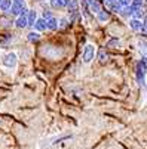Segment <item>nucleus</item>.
<instances>
[{"label":"nucleus","instance_id":"1","mask_svg":"<svg viewBox=\"0 0 147 149\" xmlns=\"http://www.w3.org/2000/svg\"><path fill=\"white\" fill-rule=\"evenodd\" d=\"M27 12H28V8H27L25 0H12V6L8 13L12 16H18L21 13H27Z\"/></svg>","mask_w":147,"mask_h":149},{"label":"nucleus","instance_id":"2","mask_svg":"<svg viewBox=\"0 0 147 149\" xmlns=\"http://www.w3.org/2000/svg\"><path fill=\"white\" fill-rule=\"evenodd\" d=\"M95 55H97V50H95V46L88 43L85 47H83V52H82V59L85 63H91L94 59H95Z\"/></svg>","mask_w":147,"mask_h":149},{"label":"nucleus","instance_id":"3","mask_svg":"<svg viewBox=\"0 0 147 149\" xmlns=\"http://www.w3.org/2000/svg\"><path fill=\"white\" fill-rule=\"evenodd\" d=\"M16 62H18V55L15 52H9L3 56L2 59V63H3V67L6 68H15L16 67Z\"/></svg>","mask_w":147,"mask_h":149},{"label":"nucleus","instance_id":"4","mask_svg":"<svg viewBox=\"0 0 147 149\" xmlns=\"http://www.w3.org/2000/svg\"><path fill=\"white\" fill-rule=\"evenodd\" d=\"M128 27H129V30L134 31V33H141V30H143V19L131 16L129 21H128Z\"/></svg>","mask_w":147,"mask_h":149},{"label":"nucleus","instance_id":"5","mask_svg":"<svg viewBox=\"0 0 147 149\" xmlns=\"http://www.w3.org/2000/svg\"><path fill=\"white\" fill-rule=\"evenodd\" d=\"M13 25L18 28V30H24L25 27H28V22H27V13H21L16 16V19L13 21Z\"/></svg>","mask_w":147,"mask_h":149},{"label":"nucleus","instance_id":"6","mask_svg":"<svg viewBox=\"0 0 147 149\" xmlns=\"http://www.w3.org/2000/svg\"><path fill=\"white\" fill-rule=\"evenodd\" d=\"M33 28H34V31H37V33L46 31V30H48V27H46V19H45L43 16H42V18H37L36 22H34V25H33Z\"/></svg>","mask_w":147,"mask_h":149},{"label":"nucleus","instance_id":"7","mask_svg":"<svg viewBox=\"0 0 147 149\" xmlns=\"http://www.w3.org/2000/svg\"><path fill=\"white\" fill-rule=\"evenodd\" d=\"M71 0H49V5L52 9H64L69 6Z\"/></svg>","mask_w":147,"mask_h":149},{"label":"nucleus","instance_id":"8","mask_svg":"<svg viewBox=\"0 0 147 149\" xmlns=\"http://www.w3.org/2000/svg\"><path fill=\"white\" fill-rule=\"evenodd\" d=\"M131 6V10H132V16L134 18H143L144 16V5H129Z\"/></svg>","mask_w":147,"mask_h":149},{"label":"nucleus","instance_id":"9","mask_svg":"<svg viewBox=\"0 0 147 149\" xmlns=\"http://www.w3.org/2000/svg\"><path fill=\"white\" fill-rule=\"evenodd\" d=\"M95 16H97V19L100 21V22H107V21L110 19V12H109L106 8H102Z\"/></svg>","mask_w":147,"mask_h":149},{"label":"nucleus","instance_id":"10","mask_svg":"<svg viewBox=\"0 0 147 149\" xmlns=\"http://www.w3.org/2000/svg\"><path fill=\"white\" fill-rule=\"evenodd\" d=\"M135 70L137 71H141L144 74H147V56H143L141 59H138L137 65H135Z\"/></svg>","mask_w":147,"mask_h":149},{"label":"nucleus","instance_id":"11","mask_svg":"<svg viewBox=\"0 0 147 149\" xmlns=\"http://www.w3.org/2000/svg\"><path fill=\"white\" fill-rule=\"evenodd\" d=\"M37 18H39V16H37V12H36L34 9H28V12H27V22H28V27H33V25H34V22H36Z\"/></svg>","mask_w":147,"mask_h":149},{"label":"nucleus","instance_id":"12","mask_svg":"<svg viewBox=\"0 0 147 149\" xmlns=\"http://www.w3.org/2000/svg\"><path fill=\"white\" fill-rule=\"evenodd\" d=\"M46 27L49 31H57L58 30V19L55 16H51L49 19H46Z\"/></svg>","mask_w":147,"mask_h":149},{"label":"nucleus","instance_id":"13","mask_svg":"<svg viewBox=\"0 0 147 149\" xmlns=\"http://www.w3.org/2000/svg\"><path fill=\"white\" fill-rule=\"evenodd\" d=\"M69 15H70V16H69L70 24H76V22H79V21L82 19V12H80V10L71 12V13H69Z\"/></svg>","mask_w":147,"mask_h":149},{"label":"nucleus","instance_id":"14","mask_svg":"<svg viewBox=\"0 0 147 149\" xmlns=\"http://www.w3.org/2000/svg\"><path fill=\"white\" fill-rule=\"evenodd\" d=\"M27 40L30 41V43H37V41L40 40V33L37 31H30L27 34Z\"/></svg>","mask_w":147,"mask_h":149},{"label":"nucleus","instance_id":"15","mask_svg":"<svg viewBox=\"0 0 147 149\" xmlns=\"http://www.w3.org/2000/svg\"><path fill=\"white\" fill-rule=\"evenodd\" d=\"M119 15L122 16V18H131L132 16V10H131V6H123L122 9H120V12H119Z\"/></svg>","mask_w":147,"mask_h":149},{"label":"nucleus","instance_id":"16","mask_svg":"<svg viewBox=\"0 0 147 149\" xmlns=\"http://www.w3.org/2000/svg\"><path fill=\"white\" fill-rule=\"evenodd\" d=\"M11 6H12V0H2L0 2V10L2 12H9Z\"/></svg>","mask_w":147,"mask_h":149},{"label":"nucleus","instance_id":"17","mask_svg":"<svg viewBox=\"0 0 147 149\" xmlns=\"http://www.w3.org/2000/svg\"><path fill=\"white\" fill-rule=\"evenodd\" d=\"M107 61H109L107 52H106V50H100V52H98V62H100V63H107Z\"/></svg>","mask_w":147,"mask_h":149},{"label":"nucleus","instance_id":"18","mask_svg":"<svg viewBox=\"0 0 147 149\" xmlns=\"http://www.w3.org/2000/svg\"><path fill=\"white\" fill-rule=\"evenodd\" d=\"M69 25H70V19H69V18H59V19H58V28L64 30V28H67Z\"/></svg>","mask_w":147,"mask_h":149},{"label":"nucleus","instance_id":"19","mask_svg":"<svg viewBox=\"0 0 147 149\" xmlns=\"http://www.w3.org/2000/svg\"><path fill=\"white\" fill-rule=\"evenodd\" d=\"M138 47H140V52L147 56V40H140L138 41Z\"/></svg>","mask_w":147,"mask_h":149},{"label":"nucleus","instance_id":"20","mask_svg":"<svg viewBox=\"0 0 147 149\" xmlns=\"http://www.w3.org/2000/svg\"><path fill=\"white\" fill-rule=\"evenodd\" d=\"M119 45H120V41L117 40V38H110L109 41H107V47H119Z\"/></svg>","mask_w":147,"mask_h":149},{"label":"nucleus","instance_id":"21","mask_svg":"<svg viewBox=\"0 0 147 149\" xmlns=\"http://www.w3.org/2000/svg\"><path fill=\"white\" fill-rule=\"evenodd\" d=\"M141 33L144 36H147V13H144V16H143V30H141Z\"/></svg>","mask_w":147,"mask_h":149},{"label":"nucleus","instance_id":"22","mask_svg":"<svg viewBox=\"0 0 147 149\" xmlns=\"http://www.w3.org/2000/svg\"><path fill=\"white\" fill-rule=\"evenodd\" d=\"M117 2H119V3H120V6L123 8V6H129L132 0H117Z\"/></svg>","mask_w":147,"mask_h":149},{"label":"nucleus","instance_id":"23","mask_svg":"<svg viewBox=\"0 0 147 149\" xmlns=\"http://www.w3.org/2000/svg\"><path fill=\"white\" fill-rule=\"evenodd\" d=\"M51 16H54L51 10H45V12H43V18H45V19H49Z\"/></svg>","mask_w":147,"mask_h":149},{"label":"nucleus","instance_id":"24","mask_svg":"<svg viewBox=\"0 0 147 149\" xmlns=\"http://www.w3.org/2000/svg\"><path fill=\"white\" fill-rule=\"evenodd\" d=\"M132 5H144V0H132Z\"/></svg>","mask_w":147,"mask_h":149},{"label":"nucleus","instance_id":"25","mask_svg":"<svg viewBox=\"0 0 147 149\" xmlns=\"http://www.w3.org/2000/svg\"><path fill=\"white\" fill-rule=\"evenodd\" d=\"M37 2H46V0H37Z\"/></svg>","mask_w":147,"mask_h":149},{"label":"nucleus","instance_id":"26","mask_svg":"<svg viewBox=\"0 0 147 149\" xmlns=\"http://www.w3.org/2000/svg\"><path fill=\"white\" fill-rule=\"evenodd\" d=\"M144 5H147V0H144Z\"/></svg>","mask_w":147,"mask_h":149},{"label":"nucleus","instance_id":"27","mask_svg":"<svg viewBox=\"0 0 147 149\" xmlns=\"http://www.w3.org/2000/svg\"><path fill=\"white\" fill-rule=\"evenodd\" d=\"M146 87H147V81H146Z\"/></svg>","mask_w":147,"mask_h":149},{"label":"nucleus","instance_id":"28","mask_svg":"<svg viewBox=\"0 0 147 149\" xmlns=\"http://www.w3.org/2000/svg\"><path fill=\"white\" fill-rule=\"evenodd\" d=\"M100 2H101V3H102V0H100Z\"/></svg>","mask_w":147,"mask_h":149},{"label":"nucleus","instance_id":"29","mask_svg":"<svg viewBox=\"0 0 147 149\" xmlns=\"http://www.w3.org/2000/svg\"><path fill=\"white\" fill-rule=\"evenodd\" d=\"M0 2H2V0H0Z\"/></svg>","mask_w":147,"mask_h":149}]
</instances>
